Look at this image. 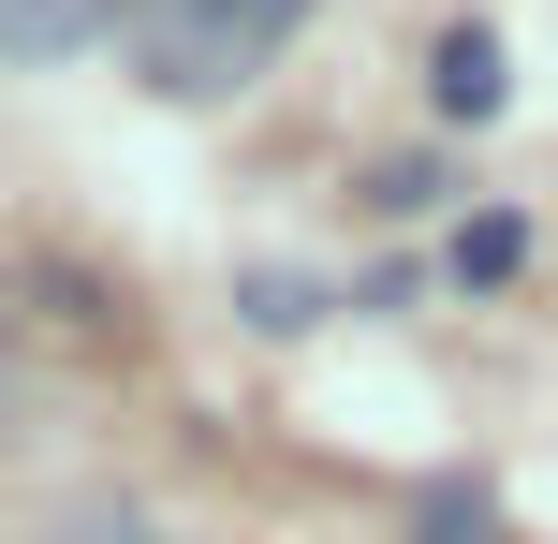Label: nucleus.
Masks as SVG:
<instances>
[{"instance_id": "nucleus-5", "label": "nucleus", "mask_w": 558, "mask_h": 544, "mask_svg": "<svg viewBox=\"0 0 558 544\" xmlns=\"http://www.w3.org/2000/svg\"><path fill=\"white\" fill-rule=\"evenodd\" d=\"M251 324H279V339H294V324H324V294H308V280H251Z\"/></svg>"}, {"instance_id": "nucleus-1", "label": "nucleus", "mask_w": 558, "mask_h": 544, "mask_svg": "<svg viewBox=\"0 0 558 544\" xmlns=\"http://www.w3.org/2000/svg\"><path fill=\"white\" fill-rule=\"evenodd\" d=\"M118 29H133L147 88H177V104H221V88H251L279 45L308 29V0H104Z\"/></svg>"}, {"instance_id": "nucleus-3", "label": "nucleus", "mask_w": 558, "mask_h": 544, "mask_svg": "<svg viewBox=\"0 0 558 544\" xmlns=\"http://www.w3.org/2000/svg\"><path fill=\"white\" fill-rule=\"evenodd\" d=\"M104 29V0H0V59H74Z\"/></svg>"}, {"instance_id": "nucleus-2", "label": "nucleus", "mask_w": 558, "mask_h": 544, "mask_svg": "<svg viewBox=\"0 0 558 544\" xmlns=\"http://www.w3.org/2000/svg\"><path fill=\"white\" fill-rule=\"evenodd\" d=\"M426 104H441V118H500V104H514L500 29H441V59H426Z\"/></svg>"}, {"instance_id": "nucleus-4", "label": "nucleus", "mask_w": 558, "mask_h": 544, "mask_svg": "<svg viewBox=\"0 0 558 544\" xmlns=\"http://www.w3.org/2000/svg\"><path fill=\"white\" fill-rule=\"evenodd\" d=\"M412 544H514V530H500V500H471V486H426V500H412Z\"/></svg>"}]
</instances>
